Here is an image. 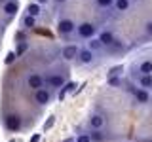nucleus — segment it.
Masks as SVG:
<instances>
[{
    "mask_svg": "<svg viewBox=\"0 0 152 142\" xmlns=\"http://www.w3.org/2000/svg\"><path fill=\"white\" fill-rule=\"evenodd\" d=\"M76 30H78V36L80 38H93L95 32H97V28H95L93 23H80L78 27H76Z\"/></svg>",
    "mask_w": 152,
    "mask_h": 142,
    "instance_id": "obj_1",
    "label": "nucleus"
},
{
    "mask_svg": "<svg viewBox=\"0 0 152 142\" xmlns=\"http://www.w3.org/2000/svg\"><path fill=\"white\" fill-rule=\"evenodd\" d=\"M74 28H76V23L72 19H61V21L57 23V30H59V34H63V36L72 34Z\"/></svg>",
    "mask_w": 152,
    "mask_h": 142,
    "instance_id": "obj_2",
    "label": "nucleus"
},
{
    "mask_svg": "<svg viewBox=\"0 0 152 142\" xmlns=\"http://www.w3.org/2000/svg\"><path fill=\"white\" fill-rule=\"evenodd\" d=\"M4 125H6L8 131L15 133V131L21 129V117L17 114H10V116H6V120H4Z\"/></svg>",
    "mask_w": 152,
    "mask_h": 142,
    "instance_id": "obj_3",
    "label": "nucleus"
},
{
    "mask_svg": "<svg viewBox=\"0 0 152 142\" xmlns=\"http://www.w3.org/2000/svg\"><path fill=\"white\" fill-rule=\"evenodd\" d=\"M44 83H46V80H44V76H40V74H31L27 78V85L32 89V91L42 89V87H44Z\"/></svg>",
    "mask_w": 152,
    "mask_h": 142,
    "instance_id": "obj_4",
    "label": "nucleus"
},
{
    "mask_svg": "<svg viewBox=\"0 0 152 142\" xmlns=\"http://www.w3.org/2000/svg\"><path fill=\"white\" fill-rule=\"evenodd\" d=\"M50 99H51V95H50V91L48 89H38V91H34V101L40 104V106H44V104H48L50 102Z\"/></svg>",
    "mask_w": 152,
    "mask_h": 142,
    "instance_id": "obj_5",
    "label": "nucleus"
},
{
    "mask_svg": "<svg viewBox=\"0 0 152 142\" xmlns=\"http://www.w3.org/2000/svg\"><path fill=\"white\" fill-rule=\"evenodd\" d=\"M46 83L50 85V87L59 89V87H63V85H65V78L61 74H51V76H48V78H46Z\"/></svg>",
    "mask_w": 152,
    "mask_h": 142,
    "instance_id": "obj_6",
    "label": "nucleus"
},
{
    "mask_svg": "<svg viewBox=\"0 0 152 142\" xmlns=\"http://www.w3.org/2000/svg\"><path fill=\"white\" fill-rule=\"evenodd\" d=\"M78 47L76 46H65L63 47V51H61V55H63V59L65 61H72V59H76L78 57Z\"/></svg>",
    "mask_w": 152,
    "mask_h": 142,
    "instance_id": "obj_7",
    "label": "nucleus"
},
{
    "mask_svg": "<svg viewBox=\"0 0 152 142\" xmlns=\"http://www.w3.org/2000/svg\"><path fill=\"white\" fill-rule=\"evenodd\" d=\"M17 9H19L17 0H6V2H4V13H6V15H10V17L15 15Z\"/></svg>",
    "mask_w": 152,
    "mask_h": 142,
    "instance_id": "obj_8",
    "label": "nucleus"
},
{
    "mask_svg": "<svg viewBox=\"0 0 152 142\" xmlns=\"http://www.w3.org/2000/svg\"><path fill=\"white\" fill-rule=\"evenodd\" d=\"M103 125H104V117L101 114H93V116L89 117V127H91L93 131H99Z\"/></svg>",
    "mask_w": 152,
    "mask_h": 142,
    "instance_id": "obj_9",
    "label": "nucleus"
},
{
    "mask_svg": "<svg viewBox=\"0 0 152 142\" xmlns=\"http://www.w3.org/2000/svg\"><path fill=\"white\" fill-rule=\"evenodd\" d=\"M78 61L82 64H91L93 63V51L89 49H80L78 51Z\"/></svg>",
    "mask_w": 152,
    "mask_h": 142,
    "instance_id": "obj_10",
    "label": "nucleus"
},
{
    "mask_svg": "<svg viewBox=\"0 0 152 142\" xmlns=\"http://www.w3.org/2000/svg\"><path fill=\"white\" fill-rule=\"evenodd\" d=\"M97 40L101 42V46H112L114 44V34H112V32H108V30H103L101 34H99Z\"/></svg>",
    "mask_w": 152,
    "mask_h": 142,
    "instance_id": "obj_11",
    "label": "nucleus"
},
{
    "mask_svg": "<svg viewBox=\"0 0 152 142\" xmlns=\"http://www.w3.org/2000/svg\"><path fill=\"white\" fill-rule=\"evenodd\" d=\"M40 12H42V6H38L36 2H32V4H28L27 6V15H31V17H38L40 15Z\"/></svg>",
    "mask_w": 152,
    "mask_h": 142,
    "instance_id": "obj_12",
    "label": "nucleus"
},
{
    "mask_svg": "<svg viewBox=\"0 0 152 142\" xmlns=\"http://www.w3.org/2000/svg\"><path fill=\"white\" fill-rule=\"evenodd\" d=\"M135 99H137V102H141V104H145V102H148V93L145 91V89H137L135 91Z\"/></svg>",
    "mask_w": 152,
    "mask_h": 142,
    "instance_id": "obj_13",
    "label": "nucleus"
},
{
    "mask_svg": "<svg viewBox=\"0 0 152 142\" xmlns=\"http://www.w3.org/2000/svg\"><path fill=\"white\" fill-rule=\"evenodd\" d=\"M139 72L142 74V76H148V74H152V61H145L141 66H139Z\"/></svg>",
    "mask_w": 152,
    "mask_h": 142,
    "instance_id": "obj_14",
    "label": "nucleus"
},
{
    "mask_svg": "<svg viewBox=\"0 0 152 142\" xmlns=\"http://www.w3.org/2000/svg\"><path fill=\"white\" fill-rule=\"evenodd\" d=\"M114 8H116L118 12H127V8H129V0H114Z\"/></svg>",
    "mask_w": 152,
    "mask_h": 142,
    "instance_id": "obj_15",
    "label": "nucleus"
},
{
    "mask_svg": "<svg viewBox=\"0 0 152 142\" xmlns=\"http://www.w3.org/2000/svg\"><path fill=\"white\" fill-rule=\"evenodd\" d=\"M74 87H76V83H74V82L65 83V85H63V89H61V93H59V101H63V99H65V95L69 93V91H72Z\"/></svg>",
    "mask_w": 152,
    "mask_h": 142,
    "instance_id": "obj_16",
    "label": "nucleus"
},
{
    "mask_svg": "<svg viewBox=\"0 0 152 142\" xmlns=\"http://www.w3.org/2000/svg\"><path fill=\"white\" fill-rule=\"evenodd\" d=\"M139 83H141V87H152V74L148 76H141V80H139Z\"/></svg>",
    "mask_w": 152,
    "mask_h": 142,
    "instance_id": "obj_17",
    "label": "nucleus"
},
{
    "mask_svg": "<svg viewBox=\"0 0 152 142\" xmlns=\"http://www.w3.org/2000/svg\"><path fill=\"white\" fill-rule=\"evenodd\" d=\"M34 25H36V19L34 17H31V15L23 17V27H25V28H32Z\"/></svg>",
    "mask_w": 152,
    "mask_h": 142,
    "instance_id": "obj_18",
    "label": "nucleus"
},
{
    "mask_svg": "<svg viewBox=\"0 0 152 142\" xmlns=\"http://www.w3.org/2000/svg\"><path fill=\"white\" fill-rule=\"evenodd\" d=\"M89 138H91V142H103L104 140V135L101 131H93L91 135H89Z\"/></svg>",
    "mask_w": 152,
    "mask_h": 142,
    "instance_id": "obj_19",
    "label": "nucleus"
},
{
    "mask_svg": "<svg viewBox=\"0 0 152 142\" xmlns=\"http://www.w3.org/2000/svg\"><path fill=\"white\" fill-rule=\"evenodd\" d=\"M122 72H124V66H122V64L112 66L110 72H108V78H116V76H118V74H122Z\"/></svg>",
    "mask_w": 152,
    "mask_h": 142,
    "instance_id": "obj_20",
    "label": "nucleus"
},
{
    "mask_svg": "<svg viewBox=\"0 0 152 142\" xmlns=\"http://www.w3.org/2000/svg\"><path fill=\"white\" fill-rule=\"evenodd\" d=\"M27 49H28V44H27V42H19V46H17V49H15V55H17V57L23 55Z\"/></svg>",
    "mask_w": 152,
    "mask_h": 142,
    "instance_id": "obj_21",
    "label": "nucleus"
},
{
    "mask_svg": "<svg viewBox=\"0 0 152 142\" xmlns=\"http://www.w3.org/2000/svg\"><path fill=\"white\" fill-rule=\"evenodd\" d=\"M15 59H17L15 51H10V53L6 55V59H4V63H6V64H12V63H13V61H15Z\"/></svg>",
    "mask_w": 152,
    "mask_h": 142,
    "instance_id": "obj_22",
    "label": "nucleus"
},
{
    "mask_svg": "<svg viewBox=\"0 0 152 142\" xmlns=\"http://www.w3.org/2000/svg\"><path fill=\"white\" fill-rule=\"evenodd\" d=\"M99 47H101V42H99V40H91V42H89V47H88V49L93 51V49H99Z\"/></svg>",
    "mask_w": 152,
    "mask_h": 142,
    "instance_id": "obj_23",
    "label": "nucleus"
},
{
    "mask_svg": "<svg viewBox=\"0 0 152 142\" xmlns=\"http://www.w3.org/2000/svg\"><path fill=\"white\" fill-rule=\"evenodd\" d=\"M97 4L101 8H108V6H112V4H114V0H97Z\"/></svg>",
    "mask_w": 152,
    "mask_h": 142,
    "instance_id": "obj_24",
    "label": "nucleus"
},
{
    "mask_svg": "<svg viewBox=\"0 0 152 142\" xmlns=\"http://www.w3.org/2000/svg\"><path fill=\"white\" fill-rule=\"evenodd\" d=\"M122 80L120 78H108V85H112V87H116V85H120Z\"/></svg>",
    "mask_w": 152,
    "mask_h": 142,
    "instance_id": "obj_25",
    "label": "nucleus"
},
{
    "mask_svg": "<svg viewBox=\"0 0 152 142\" xmlns=\"http://www.w3.org/2000/svg\"><path fill=\"white\" fill-rule=\"evenodd\" d=\"M76 142H91V138H89V135H78Z\"/></svg>",
    "mask_w": 152,
    "mask_h": 142,
    "instance_id": "obj_26",
    "label": "nucleus"
},
{
    "mask_svg": "<svg viewBox=\"0 0 152 142\" xmlns=\"http://www.w3.org/2000/svg\"><path fill=\"white\" fill-rule=\"evenodd\" d=\"M53 121H55V117H53V116H51V117H50V120H48V123H46V125H44V129H50V127H51V125H53Z\"/></svg>",
    "mask_w": 152,
    "mask_h": 142,
    "instance_id": "obj_27",
    "label": "nucleus"
},
{
    "mask_svg": "<svg viewBox=\"0 0 152 142\" xmlns=\"http://www.w3.org/2000/svg\"><path fill=\"white\" fill-rule=\"evenodd\" d=\"M34 2L38 4V6H44V4H48V2H50V0H34Z\"/></svg>",
    "mask_w": 152,
    "mask_h": 142,
    "instance_id": "obj_28",
    "label": "nucleus"
},
{
    "mask_svg": "<svg viewBox=\"0 0 152 142\" xmlns=\"http://www.w3.org/2000/svg\"><path fill=\"white\" fill-rule=\"evenodd\" d=\"M38 140H40V135H34V136L31 138V142H38Z\"/></svg>",
    "mask_w": 152,
    "mask_h": 142,
    "instance_id": "obj_29",
    "label": "nucleus"
},
{
    "mask_svg": "<svg viewBox=\"0 0 152 142\" xmlns=\"http://www.w3.org/2000/svg\"><path fill=\"white\" fill-rule=\"evenodd\" d=\"M148 32H152V23H150V25H148Z\"/></svg>",
    "mask_w": 152,
    "mask_h": 142,
    "instance_id": "obj_30",
    "label": "nucleus"
},
{
    "mask_svg": "<svg viewBox=\"0 0 152 142\" xmlns=\"http://www.w3.org/2000/svg\"><path fill=\"white\" fill-rule=\"evenodd\" d=\"M65 142H72V138H69V140H65Z\"/></svg>",
    "mask_w": 152,
    "mask_h": 142,
    "instance_id": "obj_31",
    "label": "nucleus"
},
{
    "mask_svg": "<svg viewBox=\"0 0 152 142\" xmlns=\"http://www.w3.org/2000/svg\"><path fill=\"white\" fill-rule=\"evenodd\" d=\"M55 2H65V0H55Z\"/></svg>",
    "mask_w": 152,
    "mask_h": 142,
    "instance_id": "obj_32",
    "label": "nucleus"
},
{
    "mask_svg": "<svg viewBox=\"0 0 152 142\" xmlns=\"http://www.w3.org/2000/svg\"><path fill=\"white\" fill-rule=\"evenodd\" d=\"M0 2H6V0H0Z\"/></svg>",
    "mask_w": 152,
    "mask_h": 142,
    "instance_id": "obj_33",
    "label": "nucleus"
}]
</instances>
